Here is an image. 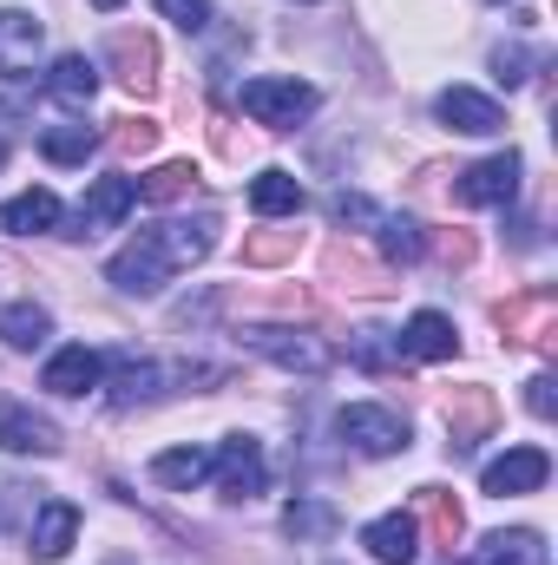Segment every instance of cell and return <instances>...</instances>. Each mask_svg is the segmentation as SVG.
<instances>
[{"label": "cell", "instance_id": "cell-8", "mask_svg": "<svg viewBox=\"0 0 558 565\" xmlns=\"http://www.w3.org/2000/svg\"><path fill=\"white\" fill-rule=\"evenodd\" d=\"M546 473H552L546 447H506L500 460H486L480 487H486L493 500H506V493H539V487H546Z\"/></svg>", "mask_w": 558, "mask_h": 565}, {"label": "cell", "instance_id": "cell-9", "mask_svg": "<svg viewBox=\"0 0 558 565\" xmlns=\"http://www.w3.org/2000/svg\"><path fill=\"white\" fill-rule=\"evenodd\" d=\"M40 46H46V26L26 7H0V79H26L40 66Z\"/></svg>", "mask_w": 558, "mask_h": 565}, {"label": "cell", "instance_id": "cell-18", "mask_svg": "<svg viewBox=\"0 0 558 565\" xmlns=\"http://www.w3.org/2000/svg\"><path fill=\"white\" fill-rule=\"evenodd\" d=\"M151 480L171 487V493H191V487L211 480V454H204V447H164V454L151 460Z\"/></svg>", "mask_w": 558, "mask_h": 565}, {"label": "cell", "instance_id": "cell-19", "mask_svg": "<svg viewBox=\"0 0 558 565\" xmlns=\"http://www.w3.org/2000/svg\"><path fill=\"white\" fill-rule=\"evenodd\" d=\"M250 204H257V217H296V211L309 204V191H302L289 171H257V178H250Z\"/></svg>", "mask_w": 558, "mask_h": 565}, {"label": "cell", "instance_id": "cell-12", "mask_svg": "<svg viewBox=\"0 0 558 565\" xmlns=\"http://www.w3.org/2000/svg\"><path fill=\"white\" fill-rule=\"evenodd\" d=\"M362 546H368V559H382V565H415L420 559V520L415 513H382V520L362 526Z\"/></svg>", "mask_w": 558, "mask_h": 565}, {"label": "cell", "instance_id": "cell-32", "mask_svg": "<svg viewBox=\"0 0 558 565\" xmlns=\"http://www.w3.org/2000/svg\"><path fill=\"white\" fill-rule=\"evenodd\" d=\"M0 164H7V139H0Z\"/></svg>", "mask_w": 558, "mask_h": 565}, {"label": "cell", "instance_id": "cell-26", "mask_svg": "<svg viewBox=\"0 0 558 565\" xmlns=\"http://www.w3.org/2000/svg\"><path fill=\"white\" fill-rule=\"evenodd\" d=\"M171 26H184V33H204L211 26V0H151Z\"/></svg>", "mask_w": 558, "mask_h": 565}, {"label": "cell", "instance_id": "cell-6", "mask_svg": "<svg viewBox=\"0 0 558 565\" xmlns=\"http://www.w3.org/2000/svg\"><path fill=\"white\" fill-rule=\"evenodd\" d=\"M99 382H106V355H99V349H86V342L53 349V355H46V369H40V388H46V395H93Z\"/></svg>", "mask_w": 558, "mask_h": 565}, {"label": "cell", "instance_id": "cell-15", "mask_svg": "<svg viewBox=\"0 0 558 565\" xmlns=\"http://www.w3.org/2000/svg\"><path fill=\"white\" fill-rule=\"evenodd\" d=\"M395 342H401V355H415V362H447V355L460 349V335H453V322H447L440 309H420V316H408V329H401Z\"/></svg>", "mask_w": 558, "mask_h": 565}, {"label": "cell", "instance_id": "cell-29", "mask_svg": "<svg viewBox=\"0 0 558 565\" xmlns=\"http://www.w3.org/2000/svg\"><path fill=\"white\" fill-rule=\"evenodd\" d=\"M493 66H500V79H506V86H519V79H526V53H519V46H500V53H493Z\"/></svg>", "mask_w": 558, "mask_h": 565}, {"label": "cell", "instance_id": "cell-1", "mask_svg": "<svg viewBox=\"0 0 558 565\" xmlns=\"http://www.w3.org/2000/svg\"><path fill=\"white\" fill-rule=\"evenodd\" d=\"M211 217H197V224H158V231H139L112 264H106V277L119 282L126 296H158L164 282L178 277V270H191L204 250H211Z\"/></svg>", "mask_w": 558, "mask_h": 565}, {"label": "cell", "instance_id": "cell-27", "mask_svg": "<svg viewBox=\"0 0 558 565\" xmlns=\"http://www.w3.org/2000/svg\"><path fill=\"white\" fill-rule=\"evenodd\" d=\"M191 178H197L191 164H164V171H151V178L139 184V198H178V191H184Z\"/></svg>", "mask_w": 558, "mask_h": 565}, {"label": "cell", "instance_id": "cell-31", "mask_svg": "<svg viewBox=\"0 0 558 565\" xmlns=\"http://www.w3.org/2000/svg\"><path fill=\"white\" fill-rule=\"evenodd\" d=\"M93 7H99V13H112V7H126V0H93Z\"/></svg>", "mask_w": 558, "mask_h": 565}, {"label": "cell", "instance_id": "cell-11", "mask_svg": "<svg viewBox=\"0 0 558 565\" xmlns=\"http://www.w3.org/2000/svg\"><path fill=\"white\" fill-rule=\"evenodd\" d=\"M257 355H270L277 369H302V375H322L329 369V349L315 342V335H302V329H250L244 335Z\"/></svg>", "mask_w": 558, "mask_h": 565}, {"label": "cell", "instance_id": "cell-10", "mask_svg": "<svg viewBox=\"0 0 558 565\" xmlns=\"http://www.w3.org/2000/svg\"><path fill=\"white\" fill-rule=\"evenodd\" d=\"M433 113H440V126H447V132H466V139H486V132H500V126H506L500 99H486V93H473V86H447V93L433 99Z\"/></svg>", "mask_w": 558, "mask_h": 565}, {"label": "cell", "instance_id": "cell-2", "mask_svg": "<svg viewBox=\"0 0 558 565\" xmlns=\"http://www.w3.org/2000/svg\"><path fill=\"white\" fill-rule=\"evenodd\" d=\"M335 434H342L355 454H368V460L408 454V422H401L395 408H382V402H348V408L335 415Z\"/></svg>", "mask_w": 558, "mask_h": 565}, {"label": "cell", "instance_id": "cell-5", "mask_svg": "<svg viewBox=\"0 0 558 565\" xmlns=\"http://www.w3.org/2000/svg\"><path fill=\"white\" fill-rule=\"evenodd\" d=\"M211 480H217L230 500H250V493H264V480H270V467H264V447H257L250 434H230V440L211 454Z\"/></svg>", "mask_w": 558, "mask_h": 565}, {"label": "cell", "instance_id": "cell-20", "mask_svg": "<svg viewBox=\"0 0 558 565\" xmlns=\"http://www.w3.org/2000/svg\"><path fill=\"white\" fill-rule=\"evenodd\" d=\"M53 335V316L40 302H0V342L7 349H40Z\"/></svg>", "mask_w": 558, "mask_h": 565}, {"label": "cell", "instance_id": "cell-22", "mask_svg": "<svg viewBox=\"0 0 558 565\" xmlns=\"http://www.w3.org/2000/svg\"><path fill=\"white\" fill-rule=\"evenodd\" d=\"M99 145V132L93 126H79V119H66V126H46L40 132V151L53 158V164H86V151Z\"/></svg>", "mask_w": 558, "mask_h": 565}, {"label": "cell", "instance_id": "cell-24", "mask_svg": "<svg viewBox=\"0 0 558 565\" xmlns=\"http://www.w3.org/2000/svg\"><path fill=\"white\" fill-rule=\"evenodd\" d=\"M420 244H427V237H420V224H415V217H382V250H388L395 264H415V257H420Z\"/></svg>", "mask_w": 558, "mask_h": 565}, {"label": "cell", "instance_id": "cell-23", "mask_svg": "<svg viewBox=\"0 0 558 565\" xmlns=\"http://www.w3.org/2000/svg\"><path fill=\"white\" fill-rule=\"evenodd\" d=\"M112 369V388H119V402H144V395H158V382H164V369L158 362H139V355H126V362H106Z\"/></svg>", "mask_w": 558, "mask_h": 565}, {"label": "cell", "instance_id": "cell-25", "mask_svg": "<svg viewBox=\"0 0 558 565\" xmlns=\"http://www.w3.org/2000/svg\"><path fill=\"white\" fill-rule=\"evenodd\" d=\"M282 533H289V540H315V533H335V513H329V507H289V513H282Z\"/></svg>", "mask_w": 558, "mask_h": 565}, {"label": "cell", "instance_id": "cell-4", "mask_svg": "<svg viewBox=\"0 0 558 565\" xmlns=\"http://www.w3.org/2000/svg\"><path fill=\"white\" fill-rule=\"evenodd\" d=\"M139 211V178L112 171V178H93L79 211H73V237H99V231H119L126 217Z\"/></svg>", "mask_w": 558, "mask_h": 565}, {"label": "cell", "instance_id": "cell-28", "mask_svg": "<svg viewBox=\"0 0 558 565\" xmlns=\"http://www.w3.org/2000/svg\"><path fill=\"white\" fill-rule=\"evenodd\" d=\"M329 217H335V224H382V211H375L368 198H348V191L329 198Z\"/></svg>", "mask_w": 558, "mask_h": 565}, {"label": "cell", "instance_id": "cell-17", "mask_svg": "<svg viewBox=\"0 0 558 565\" xmlns=\"http://www.w3.org/2000/svg\"><path fill=\"white\" fill-rule=\"evenodd\" d=\"M46 93H53L60 106H93V93H99V66H93L86 53H66V60H53Z\"/></svg>", "mask_w": 558, "mask_h": 565}, {"label": "cell", "instance_id": "cell-3", "mask_svg": "<svg viewBox=\"0 0 558 565\" xmlns=\"http://www.w3.org/2000/svg\"><path fill=\"white\" fill-rule=\"evenodd\" d=\"M244 113L270 132H289L315 113V86L309 79H244Z\"/></svg>", "mask_w": 558, "mask_h": 565}, {"label": "cell", "instance_id": "cell-13", "mask_svg": "<svg viewBox=\"0 0 558 565\" xmlns=\"http://www.w3.org/2000/svg\"><path fill=\"white\" fill-rule=\"evenodd\" d=\"M60 198L40 184V191H20V198H7L0 204V237H40V231H60Z\"/></svg>", "mask_w": 558, "mask_h": 565}, {"label": "cell", "instance_id": "cell-7", "mask_svg": "<svg viewBox=\"0 0 558 565\" xmlns=\"http://www.w3.org/2000/svg\"><path fill=\"white\" fill-rule=\"evenodd\" d=\"M453 198L460 204H513L519 198V151H500V158L466 164L460 184H453Z\"/></svg>", "mask_w": 558, "mask_h": 565}, {"label": "cell", "instance_id": "cell-14", "mask_svg": "<svg viewBox=\"0 0 558 565\" xmlns=\"http://www.w3.org/2000/svg\"><path fill=\"white\" fill-rule=\"evenodd\" d=\"M73 540H79V507H66V500H46L40 513H33V559H66L73 553Z\"/></svg>", "mask_w": 558, "mask_h": 565}, {"label": "cell", "instance_id": "cell-16", "mask_svg": "<svg viewBox=\"0 0 558 565\" xmlns=\"http://www.w3.org/2000/svg\"><path fill=\"white\" fill-rule=\"evenodd\" d=\"M0 447L7 454H60V434H53V422H40L33 408L0 402Z\"/></svg>", "mask_w": 558, "mask_h": 565}, {"label": "cell", "instance_id": "cell-30", "mask_svg": "<svg viewBox=\"0 0 558 565\" xmlns=\"http://www.w3.org/2000/svg\"><path fill=\"white\" fill-rule=\"evenodd\" d=\"M526 408H533V415H552V375H533V382H526Z\"/></svg>", "mask_w": 558, "mask_h": 565}, {"label": "cell", "instance_id": "cell-21", "mask_svg": "<svg viewBox=\"0 0 558 565\" xmlns=\"http://www.w3.org/2000/svg\"><path fill=\"white\" fill-rule=\"evenodd\" d=\"M473 565H539V533H526V526L519 533H486Z\"/></svg>", "mask_w": 558, "mask_h": 565}]
</instances>
